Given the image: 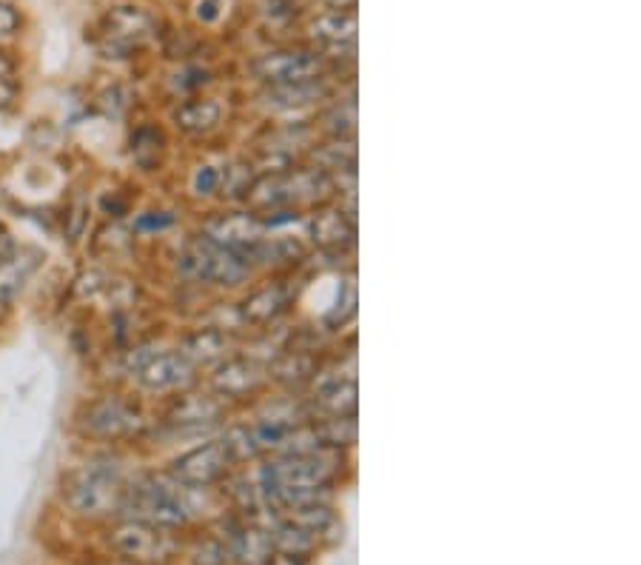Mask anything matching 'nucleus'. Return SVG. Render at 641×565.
<instances>
[{
	"label": "nucleus",
	"instance_id": "f3484780",
	"mask_svg": "<svg viewBox=\"0 0 641 565\" xmlns=\"http://www.w3.org/2000/svg\"><path fill=\"white\" fill-rule=\"evenodd\" d=\"M166 151H169V137L162 132V126L157 123H140L132 137H128V155H132V164L143 171H157L166 160Z\"/></svg>",
	"mask_w": 641,
	"mask_h": 565
},
{
	"label": "nucleus",
	"instance_id": "f03ea898",
	"mask_svg": "<svg viewBox=\"0 0 641 565\" xmlns=\"http://www.w3.org/2000/svg\"><path fill=\"white\" fill-rule=\"evenodd\" d=\"M175 269L182 283L211 289V292H243L256 280L245 260L206 238L203 232H195L182 240L177 249Z\"/></svg>",
	"mask_w": 641,
	"mask_h": 565
},
{
	"label": "nucleus",
	"instance_id": "39448f33",
	"mask_svg": "<svg viewBox=\"0 0 641 565\" xmlns=\"http://www.w3.org/2000/svg\"><path fill=\"white\" fill-rule=\"evenodd\" d=\"M203 386L214 391L231 411H245L271 388L269 368L260 357L249 355L245 348H237L234 355L217 363L203 375Z\"/></svg>",
	"mask_w": 641,
	"mask_h": 565
},
{
	"label": "nucleus",
	"instance_id": "b1692460",
	"mask_svg": "<svg viewBox=\"0 0 641 565\" xmlns=\"http://www.w3.org/2000/svg\"><path fill=\"white\" fill-rule=\"evenodd\" d=\"M14 77V61L0 49V83H12Z\"/></svg>",
	"mask_w": 641,
	"mask_h": 565
},
{
	"label": "nucleus",
	"instance_id": "20e7f679",
	"mask_svg": "<svg viewBox=\"0 0 641 565\" xmlns=\"http://www.w3.org/2000/svg\"><path fill=\"white\" fill-rule=\"evenodd\" d=\"M297 300L300 283L294 274H269L263 280H254L251 286L243 289V297L234 300L237 323H240L243 337L269 332V328L291 321Z\"/></svg>",
	"mask_w": 641,
	"mask_h": 565
},
{
	"label": "nucleus",
	"instance_id": "4468645a",
	"mask_svg": "<svg viewBox=\"0 0 641 565\" xmlns=\"http://www.w3.org/2000/svg\"><path fill=\"white\" fill-rule=\"evenodd\" d=\"M229 112H225L223 97L214 95H191L182 97L171 106V126L189 140H211L225 129Z\"/></svg>",
	"mask_w": 641,
	"mask_h": 565
},
{
	"label": "nucleus",
	"instance_id": "393cba45",
	"mask_svg": "<svg viewBox=\"0 0 641 565\" xmlns=\"http://www.w3.org/2000/svg\"><path fill=\"white\" fill-rule=\"evenodd\" d=\"M265 565H308V559H300V557H288V554H271V559Z\"/></svg>",
	"mask_w": 641,
	"mask_h": 565
},
{
	"label": "nucleus",
	"instance_id": "a878e982",
	"mask_svg": "<svg viewBox=\"0 0 641 565\" xmlns=\"http://www.w3.org/2000/svg\"><path fill=\"white\" fill-rule=\"evenodd\" d=\"M325 9H351L357 12V0H319Z\"/></svg>",
	"mask_w": 641,
	"mask_h": 565
},
{
	"label": "nucleus",
	"instance_id": "6ab92c4d",
	"mask_svg": "<svg viewBox=\"0 0 641 565\" xmlns=\"http://www.w3.org/2000/svg\"><path fill=\"white\" fill-rule=\"evenodd\" d=\"M41 263V254L38 252H18L9 260L0 263V303H12L18 294L23 292L27 280L32 278V272Z\"/></svg>",
	"mask_w": 641,
	"mask_h": 565
},
{
	"label": "nucleus",
	"instance_id": "6e6552de",
	"mask_svg": "<svg viewBox=\"0 0 641 565\" xmlns=\"http://www.w3.org/2000/svg\"><path fill=\"white\" fill-rule=\"evenodd\" d=\"M237 411H231L214 391L203 386V380L197 386L186 388V391H177V395L166 397V409H162L160 426L171 431V435L182 437H209L214 431H220L225 422L234 417Z\"/></svg>",
	"mask_w": 641,
	"mask_h": 565
},
{
	"label": "nucleus",
	"instance_id": "a211bd4d",
	"mask_svg": "<svg viewBox=\"0 0 641 565\" xmlns=\"http://www.w3.org/2000/svg\"><path fill=\"white\" fill-rule=\"evenodd\" d=\"M220 186H223V160L203 155L191 166L189 180H186L189 198L203 206H220Z\"/></svg>",
	"mask_w": 641,
	"mask_h": 565
},
{
	"label": "nucleus",
	"instance_id": "7ed1b4c3",
	"mask_svg": "<svg viewBox=\"0 0 641 565\" xmlns=\"http://www.w3.org/2000/svg\"><path fill=\"white\" fill-rule=\"evenodd\" d=\"M132 480L120 460L115 457H95L77 465L63 483V500L77 517L103 520L120 517V505L126 498V485Z\"/></svg>",
	"mask_w": 641,
	"mask_h": 565
},
{
	"label": "nucleus",
	"instance_id": "5701e85b",
	"mask_svg": "<svg viewBox=\"0 0 641 565\" xmlns=\"http://www.w3.org/2000/svg\"><path fill=\"white\" fill-rule=\"evenodd\" d=\"M14 249H18V245H14V238H12V232H9V226L0 223V263L12 258Z\"/></svg>",
	"mask_w": 641,
	"mask_h": 565
},
{
	"label": "nucleus",
	"instance_id": "412c9836",
	"mask_svg": "<svg viewBox=\"0 0 641 565\" xmlns=\"http://www.w3.org/2000/svg\"><path fill=\"white\" fill-rule=\"evenodd\" d=\"M23 14L21 9L9 3V0H0V41H9L14 34L21 32Z\"/></svg>",
	"mask_w": 641,
	"mask_h": 565
},
{
	"label": "nucleus",
	"instance_id": "f8f14e48",
	"mask_svg": "<svg viewBox=\"0 0 641 565\" xmlns=\"http://www.w3.org/2000/svg\"><path fill=\"white\" fill-rule=\"evenodd\" d=\"M112 552L137 565H166L180 554V537L171 529L140 523V520H120L108 534Z\"/></svg>",
	"mask_w": 641,
	"mask_h": 565
},
{
	"label": "nucleus",
	"instance_id": "aec40b11",
	"mask_svg": "<svg viewBox=\"0 0 641 565\" xmlns=\"http://www.w3.org/2000/svg\"><path fill=\"white\" fill-rule=\"evenodd\" d=\"M177 223H180V218H177L175 211L151 209V211H140V215L135 218V223H132V229H135L137 234H166V232H171Z\"/></svg>",
	"mask_w": 641,
	"mask_h": 565
},
{
	"label": "nucleus",
	"instance_id": "9b49d317",
	"mask_svg": "<svg viewBox=\"0 0 641 565\" xmlns=\"http://www.w3.org/2000/svg\"><path fill=\"white\" fill-rule=\"evenodd\" d=\"M234 469L237 465L220 431L200 437L191 449L175 454L171 463L166 465V471L175 477L177 483L189 485V489H217Z\"/></svg>",
	"mask_w": 641,
	"mask_h": 565
},
{
	"label": "nucleus",
	"instance_id": "dca6fc26",
	"mask_svg": "<svg viewBox=\"0 0 641 565\" xmlns=\"http://www.w3.org/2000/svg\"><path fill=\"white\" fill-rule=\"evenodd\" d=\"M311 129L317 137H343V140H357V92L354 86L348 95L339 86L337 95L325 103L317 115L311 117Z\"/></svg>",
	"mask_w": 641,
	"mask_h": 565
},
{
	"label": "nucleus",
	"instance_id": "4be33fe9",
	"mask_svg": "<svg viewBox=\"0 0 641 565\" xmlns=\"http://www.w3.org/2000/svg\"><path fill=\"white\" fill-rule=\"evenodd\" d=\"M197 18L203 23H214L220 18V0H200L197 3Z\"/></svg>",
	"mask_w": 641,
	"mask_h": 565
},
{
	"label": "nucleus",
	"instance_id": "ddd939ff",
	"mask_svg": "<svg viewBox=\"0 0 641 565\" xmlns=\"http://www.w3.org/2000/svg\"><path fill=\"white\" fill-rule=\"evenodd\" d=\"M157 34V21L146 9H112L101 21L97 46L106 57H132Z\"/></svg>",
	"mask_w": 641,
	"mask_h": 565
},
{
	"label": "nucleus",
	"instance_id": "9d476101",
	"mask_svg": "<svg viewBox=\"0 0 641 565\" xmlns=\"http://www.w3.org/2000/svg\"><path fill=\"white\" fill-rule=\"evenodd\" d=\"M128 375L140 391L155 397H171L203 380V375L182 357L177 346L137 348L132 363H128Z\"/></svg>",
	"mask_w": 641,
	"mask_h": 565
},
{
	"label": "nucleus",
	"instance_id": "423d86ee",
	"mask_svg": "<svg viewBox=\"0 0 641 565\" xmlns=\"http://www.w3.org/2000/svg\"><path fill=\"white\" fill-rule=\"evenodd\" d=\"M303 234L314 260H332L343 266V260L357 252V209L339 200L308 211L303 220Z\"/></svg>",
	"mask_w": 641,
	"mask_h": 565
},
{
	"label": "nucleus",
	"instance_id": "f257e3e1",
	"mask_svg": "<svg viewBox=\"0 0 641 565\" xmlns=\"http://www.w3.org/2000/svg\"><path fill=\"white\" fill-rule=\"evenodd\" d=\"M211 491L214 489H189L177 483L169 471H140L128 480L120 520H140L180 532L197 517L200 500L209 498Z\"/></svg>",
	"mask_w": 641,
	"mask_h": 565
},
{
	"label": "nucleus",
	"instance_id": "1a4fd4ad",
	"mask_svg": "<svg viewBox=\"0 0 641 565\" xmlns=\"http://www.w3.org/2000/svg\"><path fill=\"white\" fill-rule=\"evenodd\" d=\"M249 75L260 90L265 86H288V83L319 81V77H334L337 69L332 61L314 46H283L269 49L263 55L249 61Z\"/></svg>",
	"mask_w": 641,
	"mask_h": 565
},
{
	"label": "nucleus",
	"instance_id": "2eb2a0df",
	"mask_svg": "<svg viewBox=\"0 0 641 565\" xmlns=\"http://www.w3.org/2000/svg\"><path fill=\"white\" fill-rule=\"evenodd\" d=\"M240 341L243 337H237V334L225 332L220 326H211V323H203V326L191 328L180 337L177 348L182 352V357L191 363V366L206 375L209 368H214L217 363H223L225 357L234 355L237 348H240Z\"/></svg>",
	"mask_w": 641,
	"mask_h": 565
},
{
	"label": "nucleus",
	"instance_id": "0eeeda50",
	"mask_svg": "<svg viewBox=\"0 0 641 565\" xmlns=\"http://www.w3.org/2000/svg\"><path fill=\"white\" fill-rule=\"evenodd\" d=\"M75 422L83 437L101 443H126L149 431V420L140 406L120 395H103L83 402Z\"/></svg>",
	"mask_w": 641,
	"mask_h": 565
}]
</instances>
